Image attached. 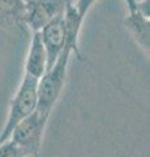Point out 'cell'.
Instances as JSON below:
<instances>
[{
    "instance_id": "30bf717a",
    "label": "cell",
    "mask_w": 150,
    "mask_h": 157,
    "mask_svg": "<svg viewBox=\"0 0 150 157\" xmlns=\"http://www.w3.org/2000/svg\"><path fill=\"white\" fill-rule=\"evenodd\" d=\"M0 157H29V155L13 141L7 140L0 144Z\"/></svg>"
},
{
    "instance_id": "3957f363",
    "label": "cell",
    "mask_w": 150,
    "mask_h": 157,
    "mask_svg": "<svg viewBox=\"0 0 150 157\" xmlns=\"http://www.w3.org/2000/svg\"><path fill=\"white\" fill-rule=\"evenodd\" d=\"M47 121V118L34 111L14 127L9 140L27 152L29 157H38L41 153Z\"/></svg>"
},
{
    "instance_id": "5b68a950",
    "label": "cell",
    "mask_w": 150,
    "mask_h": 157,
    "mask_svg": "<svg viewBox=\"0 0 150 157\" xmlns=\"http://www.w3.org/2000/svg\"><path fill=\"white\" fill-rule=\"evenodd\" d=\"M42 43L47 54V70L55 64L67 45V32L64 13L54 18L39 32Z\"/></svg>"
},
{
    "instance_id": "7c38bea8",
    "label": "cell",
    "mask_w": 150,
    "mask_h": 157,
    "mask_svg": "<svg viewBox=\"0 0 150 157\" xmlns=\"http://www.w3.org/2000/svg\"><path fill=\"white\" fill-rule=\"evenodd\" d=\"M125 4L128 7V11L129 12H133L136 11V7H137V0H124Z\"/></svg>"
},
{
    "instance_id": "52a82bcc",
    "label": "cell",
    "mask_w": 150,
    "mask_h": 157,
    "mask_svg": "<svg viewBox=\"0 0 150 157\" xmlns=\"http://www.w3.org/2000/svg\"><path fill=\"white\" fill-rule=\"evenodd\" d=\"M124 26L134 39V42L142 48V50L149 52L150 47V18L144 16L137 9L129 14L124 20Z\"/></svg>"
},
{
    "instance_id": "8992f818",
    "label": "cell",
    "mask_w": 150,
    "mask_h": 157,
    "mask_svg": "<svg viewBox=\"0 0 150 157\" xmlns=\"http://www.w3.org/2000/svg\"><path fill=\"white\" fill-rule=\"evenodd\" d=\"M47 71V54L45 46L42 43L39 32L33 33L30 47L27 51L26 62H25V75L34 78H39Z\"/></svg>"
},
{
    "instance_id": "9c48e42d",
    "label": "cell",
    "mask_w": 150,
    "mask_h": 157,
    "mask_svg": "<svg viewBox=\"0 0 150 157\" xmlns=\"http://www.w3.org/2000/svg\"><path fill=\"white\" fill-rule=\"evenodd\" d=\"M24 0H0V25L21 24Z\"/></svg>"
},
{
    "instance_id": "4fadbf2b",
    "label": "cell",
    "mask_w": 150,
    "mask_h": 157,
    "mask_svg": "<svg viewBox=\"0 0 150 157\" xmlns=\"http://www.w3.org/2000/svg\"><path fill=\"white\" fill-rule=\"evenodd\" d=\"M65 2V6L68 7V6H72V4H75V0H64Z\"/></svg>"
},
{
    "instance_id": "8fae6325",
    "label": "cell",
    "mask_w": 150,
    "mask_h": 157,
    "mask_svg": "<svg viewBox=\"0 0 150 157\" xmlns=\"http://www.w3.org/2000/svg\"><path fill=\"white\" fill-rule=\"evenodd\" d=\"M97 2V0H77L76 4H75V7L77 9V12H79V14L85 20L86 17V14H88V12L90 11V8L91 6Z\"/></svg>"
},
{
    "instance_id": "ba28073f",
    "label": "cell",
    "mask_w": 150,
    "mask_h": 157,
    "mask_svg": "<svg viewBox=\"0 0 150 157\" xmlns=\"http://www.w3.org/2000/svg\"><path fill=\"white\" fill-rule=\"evenodd\" d=\"M64 21H65V32H67V46L71 48L72 54H75L79 60H82V54L79 47V38L84 18L79 14L75 4L65 8Z\"/></svg>"
},
{
    "instance_id": "7a4b0ae2",
    "label": "cell",
    "mask_w": 150,
    "mask_h": 157,
    "mask_svg": "<svg viewBox=\"0 0 150 157\" xmlns=\"http://www.w3.org/2000/svg\"><path fill=\"white\" fill-rule=\"evenodd\" d=\"M37 84L38 78L24 75L9 105L5 124L0 132V144L9 140L14 127L37 110Z\"/></svg>"
},
{
    "instance_id": "277c9868",
    "label": "cell",
    "mask_w": 150,
    "mask_h": 157,
    "mask_svg": "<svg viewBox=\"0 0 150 157\" xmlns=\"http://www.w3.org/2000/svg\"><path fill=\"white\" fill-rule=\"evenodd\" d=\"M65 8L64 0H24L21 24L33 33L41 32L48 22L64 13Z\"/></svg>"
},
{
    "instance_id": "6da1fadb",
    "label": "cell",
    "mask_w": 150,
    "mask_h": 157,
    "mask_svg": "<svg viewBox=\"0 0 150 157\" xmlns=\"http://www.w3.org/2000/svg\"><path fill=\"white\" fill-rule=\"evenodd\" d=\"M72 50L65 45L64 50L57 58L55 64L45 72L37 84V113L45 118H50V114L55 104L61 96L65 85L67 71Z\"/></svg>"
}]
</instances>
